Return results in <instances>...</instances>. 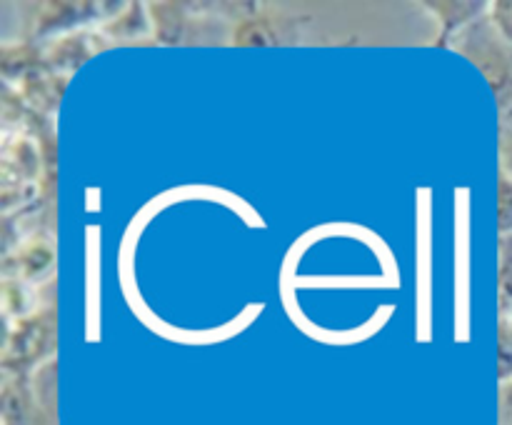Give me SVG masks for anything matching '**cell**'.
Segmentation results:
<instances>
[{"label":"cell","instance_id":"6da1fadb","mask_svg":"<svg viewBox=\"0 0 512 425\" xmlns=\"http://www.w3.org/2000/svg\"><path fill=\"white\" fill-rule=\"evenodd\" d=\"M503 228H512V183H503Z\"/></svg>","mask_w":512,"mask_h":425}]
</instances>
